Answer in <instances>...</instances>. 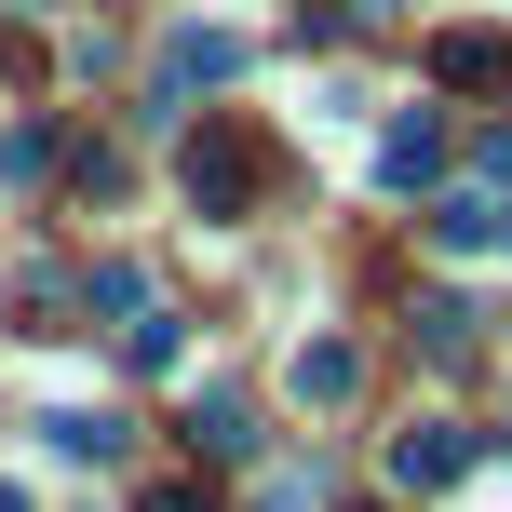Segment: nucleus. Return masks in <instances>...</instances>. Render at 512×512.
<instances>
[{
	"mask_svg": "<svg viewBox=\"0 0 512 512\" xmlns=\"http://www.w3.org/2000/svg\"><path fill=\"white\" fill-rule=\"evenodd\" d=\"M256 189H270V149H256L243 122H203V135H189V203H203V216H243Z\"/></svg>",
	"mask_w": 512,
	"mask_h": 512,
	"instance_id": "1",
	"label": "nucleus"
},
{
	"mask_svg": "<svg viewBox=\"0 0 512 512\" xmlns=\"http://www.w3.org/2000/svg\"><path fill=\"white\" fill-rule=\"evenodd\" d=\"M459 459H472V445L445 432V418H418V432L391 445V486H459Z\"/></svg>",
	"mask_w": 512,
	"mask_h": 512,
	"instance_id": "4",
	"label": "nucleus"
},
{
	"mask_svg": "<svg viewBox=\"0 0 512 512\" xmlns=\"http://www.w3.org/2000/svg\"><path fill=\"white\" fill-rule=\"evenodd\" d=\"M256 512H310V472H270V486H256Z\"/></svg>",
	"mask_w": 512,
	"mask_h": 512,
	"instance_id": "9",
	"label": "nucleus"
},
{
	"mask_svg": "<svg viewBox=\"0 0 512 512\" xmlns=\"http://www.w3.org/2000/svg\"><path fill=\"white\" fill-rule=\"evenodd\" d=\"M351 378H364L351 337H310V351H297V405H351Z\"/></svg>",
	"mask_w": 512,
	"mask_h": 512,
	"instance_id": "5",
	"label": "nucleus"
},
{
	"mask_svg": "<svg viewBox=\"0 0 512 512\" xmlns=\"http://www.w3.org/2000/svg\"><path fill=\"white\" fill-rule=\"evenodd\" d=\"M432 162H445V122H432V108H418V122H391V149H378V176H391V189H418Z\"/></svg>",
	"mask_w": 512,
	"mask_h": 512,
	"instance_id": "6",
	"label": "nucleus"
},
{
	"mask_svg": "<svg viewBox=\"0 0 512 512\" xmlns=\"http://www.w3.org/2000/svg\"><path fill=\"white\" fill-rule=\"evenodd\" d=\"M135 512H216L203 486H149V499H135Z\"/></svg>",
	"mask_w": 512,
	"mask_h": 512,
	"instance_id": "10",
	"label": "nucleus"
},
{
	"mask_svg": "<svg viewBox=\"0 0 512 512\" xmlns=\"http://www.w3.org/2000/svg\"><path fill=\"white\" fill-rule=\"evenodd\" d=\"M27 14H41V0H27Z\"/></svg>",
	"mask_w": 512,
	"mask_h": 512,
	"instance_id": "11",
	"label": "nucleus"
},
{
	"mask_svg": "<svg viewBox=\"0 0 512 512\" xmlns=\"http://www.w3.org/2000/svg\"><path fill=\"white\" fill-rule=\"evenodd\" d=\"M230 68H243V41H230V27H176V41H162V108H176L189 81H230Z\"/></svg>",
	"mask_w": 512,
	"mask_h": 512,
	"instance_id": "2",
	"label": "nucleus"
},
{
	"mask_svg": "<svg viewBox=\"0 0 512 512\" xmlns=\"http://www.w3.org/2000/svg\"><path fill=\"white\" fill-rule=\"evenodd\" d=\"M41 445H54V459H95V472H108V459L135 445V418H108V405H54V418H41Z\"/></svg>",
	"mask_w": 512,
	"mask_h": 512,
	"instance_id": "3",
	"label": "nucleus"
},
{
	"mask_svg": "<svg viewBox=\"0 0 512 512\" xmlns=\"http://www.w3.org/2000/svg\"><path fill=\"white\" fill-rule=\"evenodd\" d=\"M189 445H203V459H243L256 432H243V405H230V391H203V405H189Z\"/></svg>",
	"mask_w": 512,
	"mask_h": 512,
	"instance_id": "8",
	"label": "nucleus"
},
{
	"mask_svg": "<svg viewBox=\"0 0 512 512\" xmlns=\"http://www.w3.org/2000/svg\"><path fill=\"white\" fill-rule=\"evenodd\" d=\"M432 68H445V81H512V41H486V27H445Z\"/></svg>",
	"mask_w": 512,
	"mask_h": 512,
	"instance_id": "7",
	"label": "nucleus"
}]
</instances>
